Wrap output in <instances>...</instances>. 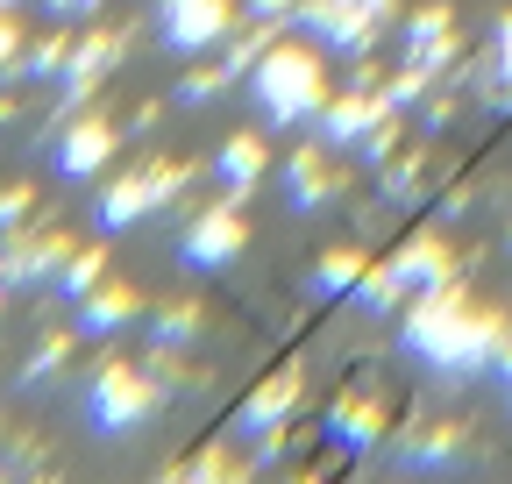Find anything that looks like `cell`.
<instances>
[{
	"instance_id": "1",
	"label": "cell",
	"mask_w": 512,
	"mask_h": 484,
	"mask_svg": "<svg viewBox=\"0 0 512 484\" xmlns=\"http://www.w3.org/2000/svg\"><path fill=\"white\" fill-rule=\"evenodd\" d=\"M256 100H264V114L278 129L320 114V65L306 50H256Z\"/></svg>"
},
{
	"instance_id": "2",
	"label": "cell",
	"mask_w": 512,
	"mask_h": 484,
	"mask_svg": "<svg viewBox=\"0 0 512 484\" xmlns=\"http://www.w3.org/2000/svg\"><path fill=\"white\" fill-rule=\"evenodd\" d=\"M434 285H448V250H441V242H406V250L392 257V264H384V271H370V307H392V299H420V292H434Z\"/></svg>"
},
{
	"instance_id": "3",
	"label": "cell",
	"mask_w": 512,
	"mask_h": 484,
	"mask_svg": "<svg viewBox=\"0 0 512 484\" xmlns=\"http://www.w3.org/2000/svg\"><path fill=\"white\" fill-rule=\"evenodd\" d=\"M171 193H178V171H171V164L128 171V178H114V186L100 193V228L114 235V228H128V221H143V214H157Z\"/></svg>"
},
{
	"instance_id": "4",
	"label": "cell",
	"mask_w": 512,
	"mask_h": 484,
	"mask_svg": "<svg viewBox=\"0 0 512 484\" xmlns=\"http://www.w3.org/2000/svg\"><path fill=\"white\" fill-rule=\"evenodd\" d=\"M86 413H93V428L121 435V428H136V420L150 413V385L128 371V363H107V371L93 378V392H86Z\"/></svg>"
},
{
	"instance_id": "5",
	"label": "cell",
	"mask_w": 512,
	"mask_h": 484,
	"mask_svg": "<svg viewBox=\"0 0 512 484\" xmlns=\"http://www.w3.org/2000/svg\"><path fill=\"white\" fill-rule=\"evenodd\" d=\"M157 29L178 57H200L228 36V0H164L157 8Z\"/></svg>"
},
{
	"instance_id": "6",
	"label": "cell",
	"mask_w": 512,
	"mask_h": 484,
	"mask_svg": "<svg viewBox=\"0 0 512 484\" xmlns=\"http://www.w3.org/2000/svg\"><path fill=\"white\" fill-rule=\"evenodd\" d=\"M107 150H114V129L107 121H72V129H64V143H57V171L64 178H93L100 164H107Z\"/></svg>"
},
{
	"instance_id": "7",
	"label": "cell",
	"mask_w": 512,
	"mask_h": 484,
	"mask_svg": "<svg viewBox=\"0 0 512 484\" xmlns=\"http://www.w3.org/2000/svg\"><path fill=\"white\" fill-rule=\"evenodd\" d=\"M235 250H242V221H235L228 207H214L207 221H192V235H185V264H200V271L228 264Z\"/></svg>"
},
{
	"instance_id": "8",
	"label": "cell",
	"mask_w": 512,
	"mask_h": 484,
	"mask_svg": "<svg viewBox=\"0 0 512 484\" xmlns=\"http://www.w3.org/2000/svg\"><path fill=\"white\" fill-rule=\"evenodd\" d=\"M384 100H335V107H320V121H328V143H370L384 129Z\"/></svg>"
},
{
	"instance_id": "9",
	"label": "cell",
	"mask_w": 512,
	"mask_h": 484,
	"mask_svg": "<svg viewBox=\"0 0 512 484\" xmlns=\"http://www.w3.org/2000/svg\"><path fill=\"white\" fill-rule=\"evenodd\" d=\"M214 171L228 178V193L256 186V171H264V143H256V136H228V143H221V157H214Z\"/></svg>"
},
{
	"instance_id": "10",
	"label": "cell",
	"mask_w": 512,
	"mask_h": 484,
	"mask_svg": "<svg viewBox=\"0 0 512 484\" xmlns=\"http://www.w3.org/2000/svg\"><path fill=\"white\" fill-rule=\"evenodd\" d=\"M107 65H114V43H107V36H93V43H79V65H72V72H64V93H72V100H86V86H93V79H100Z\"/></svg>"
},
{
	"instance_id": "11",
	"label": "cell",
	"mask_w": 512,
	"mask_h": 484,
	"mask_svg": "<svg viewBox=\"0 0 512 484\" xmlns=\"http://www.w3.org/2000/svg\"><path fill=\"white\" fill-rule=\"evenodd\" d=\"M328 435H335L342 449H370V442H377V406H342V413L328 420Z\"/></svg>"
},
{
	"instance_id": "12",
	"label": "cell",
	"mask_w": 512,
	"mask_h": 484,
	"mask_svg": "<svg viewBox=\"0 0 512 484\" xmlns=\"http://www.w3.org/2000/svg\"><path fill=\"white\" fill-rule=\"evenodd\" d=\"M285 406H292V378H278V385H264V392H256V406L242 413V428H249V435H264L271 420H285Z\"/></svg>"
},
{
	"instance_id": "13",
	"label": "cell",
	"mask_w": 512,
	"mask_h": 484,
	"mask_svg": "<svg viewBox=\"0 0 512 484\" xmlns=\"http://www.w3.org/2000/svg\"><path fill=\"white\" fill-rule=\"evenodd\" d=\"M128 314H136V299H128V292H86V328H93V335H100V328L114 335Z\"/></svg>"
},
{
	"instance_id": "14",
	"label": "cell",
	"mask_w": 512,
	"mask_h": 484,
	"mask_svg": "<svg viewBox=\"0 0 512 484\" xmlns=\"http://www.w3.org/2000/svg\"><path fill=\"white\" fill-rule=\"evenodd\" d=\"M285 186H292L299 207H313L320 193H328V171H320V157H292V164H285Z\"/></svg>"
},
{
	"instance_id": "15",
	"label": "cell",
	"mask_w": 512,
	"mask_h": 484,
	"mask_svg": "<svg viewBox=\"0 0 512 484\" xmlns=\"http://www.w3.org/2000/svg\"><path fill=\"white\" fill-rule=\"evenodd\" d=\"M93 278H100V250H86L72 271H64V285H57V292H64V299H86V292H93Z\"/></svg>"
},
{
	"instance_id": "16",
	"label": "cell",
	"mask_w": 512,
	"mask_h": 484,
	"mask_svg": "<svg viewBox=\"0 0 512 484\" xmlns=\"http://www.w3.org/2000/svg\"><path fill=\"white\" fill-rule=\"evenodd\" d=\"M192 328H200V321H192V307H171V314L157 321V349H178V342H185Z\"/></svg>"
},
{
	"instance_id": "17",
	"label": "cell",
	"mask_w": 512,
	"mask_h": 484,
	"mask_svg": "<svg viewBox=\"0 0 512 484\" xmlns=\"http://www.w3.org/2000/svg\"><path fill=\"white\" fill-rule=\"evenodd\" d=\"M356 271H363V257H328V264H320V292H349Z\"/></svg>"
},
{
	"instance_id": "18",
	"label": "cell",
	"mask_w": 512,
	"mask_h": 484,
	"mask_svg": "<svg viewBox=\"0 0 512 484\" xmlns=\"http://www.w3.org/2000/svg\"><path fill=\"white\" fill-rule=\"evenodd\" d=\"M491 371H498V385H505V399H512V342L498 349V363H491Z\"/></svg>"
},
{
	"instance_id": "19",
	"label": "cell",
	"mask_w": 512,
	"mask_h": 484,
	"mask_svg": "<svg viewBox=\"0 0 512 484\" xmlns=\"http://www.w3.org/2000/svg\"><path fill=\"white\" fill-rule=\"evenodd\" d=\"M498 65L512 72V22H498Z\"/></svg>"
},
{
	"instance_id": "20",
	"label": "cell",
	"mask_w": 512,
	"mask_h": 484,
	"mask_svg": "<svg viewBox=\"0 0 512 484\" xmlns=\"http://www.w3.org/2000/svg\"><path fill=\"white\" fill-rule=\"evenodd\" d=\"M50 8H64V15H86V8H100V0H50Z\"/></svg>"
}]
</instances>
